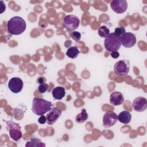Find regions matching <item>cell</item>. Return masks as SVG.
<instances>
[{"label":"cell","instance_id":"obj_8","mask_svg":"<svg viewBox=\"0 0 147 147\" xmlns=\"http://www.w3.org/2000/svg\"><path fill=\"white\" fill-rule=\"evenodd\" d=\"M136 36L130 32H126L121 36V45L127 48L133 47L136 43Z\"/></svg>","mask_w":147,"mask_h":147},{"label":"cell","instance_id":"obj_11","mask_svg":"<svg viewBox=\"0 0 147 147\" xmlns=\"http://www.w3.org/2000/svg\"><path fill=\"white\" fill-rule=\"evenodd\" d=\"M61 115V111L56 107H53L46 116L47 123L49 125L54 124L60 117Z\"/></svg>","mask_w":147,"mask_h":147},{"label":"cell","instance_id":"obj_24","mask_svg":"<svg viewBox=\"0 0 147 147\" xmlns=\"http://www.w3.org/2000/svg\"><path fill=\"white\" fill-rule=\"evenodd\" d=\"M38 122L40 124H44L47 122V117L44 115H40L38 119Z\"/></svg>","mask_w":147,"mask_h":147},{"label":"cell","instance_id":"obj_16","mask_svg":"<svg viewBox=\"0 0 147 147\" xmlns=\"http://www.w3.org/2000/svg\"><path fill=\"white\" fill-rule=\"evenodd\" d=\"M25 146H35V147H44L45 144L42 142L40 139L36 137H32L25 144Z\"/></svg>","mask_w":147,"mask_h":147},{"label":"cell","instance_id":"obj_15","mask_svg":"<svg viewBox=\"0 0 147 147\" xmlns=\"http://www.w3.org/2000/svg\"><path fill=\"white\" fill-rule=\"evenodd\" d=\"M131 119V114L127 111H123L118 115V120L124 124L129 123Z\"/></svg>","mask_w":147,"mask_h":147},{"label":"cell","instance_id":"obj_9","mask_svg":"<svg viewBox=\"0 0 147 147\" xmlns=\"http://www.w3.org/2000/svg\"><path fill=\"white\" fill-rule=\"evenodd\" d=\"M24 83L21 79L18 77H13L10 79L8 83L9 90L14 94L19 93L22 90Z\"/></svg>","mask_w":147,"mask_h":147},{"label":"cell","instance_id":"obj_14","mask_svg":"<svg viewBox=\"0 0 147 147\" xmlns=\"http://www.w3.org/2000/svg\"><path fill=\"white\" fill-rule=\"evenodd\" d=\"M52 94L54 99L60 100L64 97L65 95V91L64 87L58 86L52 90Z\"/></svg>","mask_w":147,"mask_h":147},{"label":"cell","instance_id":"obj_3","mask_svg":"<svg viewBox=\"0 0 147 147\" xmlns=\"http://www.w3.org/2000/svg\"><path fill=\"white\" fill-rule=\"evenodd\" d=\"M104 46L108 52H115L119 49L121 46V37L115 33H110L105 38Z\"/></svg>","mask_w":147,"mask_h":147},{"label":"cell","instance_id":"obj_18","mask_svg":"<svg viewBox=\"0 0 147 147\" xmlns=\"http://www.w3.org/2000/svg\"><path fill=\"white\" fill-rule=\"evenodd\" d=\"M88 118V114L86 109H82L81 113L78 114L75 118V121L77 123H80L85 122Z\"/></svg>","mask_w":147,"mask_h":147},{"label":"cell","instance_id":"obj_17","mask_svg":"<svg viewBox=\"0 0 147 147\" xmlns=\"http://www.w3.org/2000/svg\"><path fill=\"white\" fill-rule=\"evenodd\" d=\"M80 53V51L77 47H71L68 49L66 55L71 59H76Z\"/></svg>","mask_w":147,"mask_h":147},{"label":"cell","instance_id":"obj_6","mask_svg":"<svg viewBox=\"0 0 147 147\" xmlns=\"http://www.w3.org/2000/svg\"><path fill=\"white\" fill-rule=\"evenodd\" d=\"M129 69V61L126 59L121 60L117 61L114 66V72L117 75L121 76L127 75Z\"/></svg>","mask_w":147,"mask_h":147},{"label":"cell","instance_id":"obj_1","mask_svg":"<svg viewBox=\"0 0 147 147\" xmlns=\"http://www.w3.org/2000/svg\"><path fill=\"white\" fill-rule=\"evenodd\" d=\"M26 25L25 20L18 16H14L10 18L7 23L8 32L13 35H20L26 29Z\"/></svg>","mask_w":147,"mask_h":147},{"label":"cell","instance_id":"obj_5","mask_svg":"<svg viewBox=\"0 0 147 147\" xmlns=\"http://www.w3.org/2000/svg\"><path fill=\"white\" fill-rule=\"evenodd\" d=\"M64 28L68 31H74L80 25V20L76 16L70 14L66 16L63 21Z\"/></svg>","mask_w":147,"mask_h":147},{"label":"cell","instance_id":"obj_22","mask_svg":"<svg viewBox=\"0 0 147 147\" xmlns=\"http://www.w3.org/2000/svg\"><path fill=\"white\" fill-rule=\"evenodd\" d=\"M71 36L72 37V38L76 41H78L80 40L81 38V34L80 32H77V31H73L71 34Z\"/></svg>","mask_w":147,"mask_h":147},{"label":"cell","instance_id":"obj_20","mask_svg":"<svg viewBox=\"0 0 147 147\" xmlns=\"http://www.w3.org/2000/svg\"><path fill=\"white\" fill-rule=\"evenodd\" d=\"M14 118L17 120H21L24 117V111L20 109H14L13 110Z\"/></svg>","mask_w":147,"mask_h":147},{"label":"cell","instance_id":"obj_19","mask_svg":"<svg viewBox=\"0 0 147 147\" xmlns=\"http://www.w3.org/2000/svg\"><path fill=\"white\" fill-rule=\"evenodd\" d=\"M98 32L99 36L102 38H106L110 33L109 29L105 25L100 26L98 28Z\"/></svg>","mask_w":147,"mask_h":147},{"label":"cell","instance_id":"obj_2","mask_svg":"<svg viewBox=\"0 0 147 147\" xmlns=\"http://www.w3.org/2000/svg\"><path fill=\"white\" fill-rule=\"evenodd\" d=\"M53 107L52 103L42 98H34L33 100L32 110L37 115H42L49 111Z\"/></svg>","mask_w":147,"mask_h":147},{"label":"cell","instance_id":"obj_21","mask_svg":"<svg viewBox=\"0 0 147 147\" xmlns=\"http://www.w3.org/2000/svg\"><path fill=\"white\" fill-rule=\"evenodd\" d=\"M48 87H49V86L48 84H46V83L40 84V85L38 87V91L41 94L45 93L48 91Z\"/></svg>","mask_w":147,"mask_h":147},{"label":"cell","instance_id":"obj_7","mask_svg":"<svg viewBox=\"0 0 147 147\" xmlns=\"http://www.w3.org/2000/svg\"><path fill=\"white\" fill-rule=\"evenodd\" d=\"M118 121V115L113 111L106 112L103 117V126L105 128L113 126Z\"/></svg>","mask_w":147,"mask_h":147},{"label":"cell","instance_id":"obj_13","mask_svg":"<svg viewBox=\"0 0 147 147\" xmlns=\"http://www.w3.org/2000/svg\"><path fill=\"white\" fill-rule=\"evenodd\" d=\"M124 101L123 94L118 91H114L110 94V102L114 106H119Z\"/></svg>","mask_w":147,"mask_h":147},{"label":"cell","instance_id":"obj_26","mask_svg":"<svg viewBox=\"0 0 147 147\" xmlns=\"http://www.w3.org/2000/svg\"><path fill=\"white\" fill-rule=\"evenodd\" d=\"M111 56L114 59H117L119 56V53L118 51L112 52L111 53Z\"/></svg>","mask_w":147,"mask_h":147},{"label":"cell","instance_id":"obj_25","mask_svg":"<svg viewBox=\"0 0 147 147\" xmlns=\"http://www.w3.org/2000/svg\"><path fill=\"white\" fill-rule=\"evenodd\" d=\"M46 82V78L44 76H39L37 79V83L39 84L45 83Z\"/></svg>","mask_w":147,"mask_h":147},{"label":"cell","instance_id":"obj_10","mask_svg":"<svg viewBox=\"0 0 147 147\" xmlns=\"http://www.w3.org/2000/svg\"><path fill=\"white\" fill-rule=\"evenodd\" d=\"M110 6L115 13L122 14L127 10V2L126 0H113L110 3Z\"/></svg>","mask_w":147,"mask_h":147},{"label":"cell","instance_id":"obj_12","mask_svg":"<svg viewBox=\"0 0 147 147\" xmlns=\"http://www.w3.org/2000/svg\"><path fill=\"white\" fill-rule=\"evenodd\" d=\"M132 107L137 112H142L147 107V100L142 96L136 98L132 103Z\"/></svg>","mask_w":147,"mask_h":147},{"label":"cell","instance_id":"obj_23","mask_svg":"<svg viewBox=\"0 0 147 147\" xmlns=\"http://www.w3.org/2000/svg\"><path fill=\"white\" fill-rule=\"evenodd\" d=\"M114 33H115L116 34H117L118 36L121 37L125 33H126V30H125V28H123V27H117L115 29Z\"/></svg>","mask_w":147,"mask_h":147},{"label":"cell","instance_id":"obj_4","mask_svg":"<svg viewBox=\"0 0 147 147\" xmlns=\"http://www.w3.org/2000/svg\"><path fill=\"white\" fill-rule=\"evenodd\" d=\"M6 129L9 132L10 138L15 141H17L22 138V134L21 130V126L18 123L12 121H8L6 122Z\"/></svg>","mask_w":147,"mask_h":147}]
</instances>
